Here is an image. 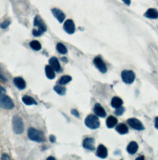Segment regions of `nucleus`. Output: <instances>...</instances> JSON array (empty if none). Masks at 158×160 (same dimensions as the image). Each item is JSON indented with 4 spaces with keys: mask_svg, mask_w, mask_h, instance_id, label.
Instances as JSON below:
<instances>
[{
    "mask_svg": "<svg viewBox=\"0 0 158 160\" xmlns=\"http://www.w3.org/2000/svg\"><path fill=\"white\" fill-rule=\"evenodd\" d=\"M63 28L67 33L69 35L74 34L76 31V26L74 21L72 19L66 20L64 23Z\"/></svg>",
    "mask_w": 158,
    "mask_h": 160,
    "instance_id": "nucleus-9",
    "label": "nucleus"
},
{
    "mask_svg": "<svg viewBox=\"0 0 158 160\" xmlns=\"http://www.w3.org/2000/svg\"><path fill=\"white\" fill-rule=\"evenodd\" d=\"M122 1L127 6H129L131 3V0H122Z\"/></svg>",
    "mask_w": 158,
    "mask_h": 160,
    "instance_id": "nucleus-32",
    "label": "nucleus"
},
{
    "mask_svg": "<svg viewBox=\"0 0 158 160\" xmlns=\"http://www.w3.org/2000/svg\"><path fill=\"white\" fill-rule=\"evenodd\" d=\"M22 102L27 105H37V101L33 98L29 96H24L22 98Z\"/></svg>",
    "mask_w": 158,
    "mask_h": 160,
    "instance_id": "nucleus-21",
    "label": "nucleus"
},
{
    "mask_svg": "<svg viewBox=\"0 0 158 160\" xmlns=\"http://www.w3.org/2000/svg\"><path fill=\"white\" fill-rule=\"evenodd\" d=\"M145 16L149 19H156L158 18V11L153 8H151L147 10L145 14Z\"/></svg>",
    "mask_w": 158,
    "mask_h": 160,
    "instance_id": "nucleus-18",
    "label": "nucleus"
},
{
    "mask_svg": "<svg viewBox=\"0 0 158 160\" xmlns=\"http://www.w3.org/2000/svg\"><path fill=\"white\" fill-rule=\"evenodd\" d=\"M125 112V108L124 107H120L119 108H116V110L115 111V114L117 116H121L123 115V113H124Z\"/></svg>",
    "mask_w": 158,
    "mask_h": 160,
    "instance_id": "nucleus-27",
    "label": "nucleus"
},
{
    "mask_svg": "<svg viewBox=\"0 0 158 160\" xmlns=\"http://www.w3.org/2000/svg\"><path fill=\"white\" fill-rule=\"evenodd\" d=\"M118 122V120L113 116H109L106 120V125L108 128H113L116 126Z\"/></svg>",
    "mask_w": 158,
    "mask_h": 160,
    "instance_id": "nucleus-20",
    "label": "nucleus"
},
{
    "mask_svg": "<svg viewBox=\"0 0 158 160\" xmlns=\"http://www.w3.org/2000/svg\"><path fill=\"white\" fill-rule=\"evenodd\" d=\"M49 139H50V142L51 143H55L56 140V137L54 135H51V136H50Z\"/></svg>",
    "mask_w": 158,
    "mask_h": 160,
    "instance_id": "nucleus-30",
    "label": "nucleus"
},
{
    "mask_svg": "<svg viewBox=\"0 0 158 160\" xmlns=\"http://www.w3.org/2000/svg\"><path fill=\"white\" fill-rule=\"evenodd\" d=\"M28 138L30 140L38 142V143L43 142L45 141V138L43 132L34 128H30L29 129Z\"/></svg>",
    "mask_w": 158,
    "mask_h": 160,
    "instance_id": "nucleus-2",
    "label": "nucleus"
},
{
    "mask_svg": "<svg viewBox=\"0 0 158 160\" xmlns=\"http://www.w3.org/2000/svg\"><path fill=\"white\" fill-rule=\"evenodd\" d=\"M55 70L50 65H46L45 67V73L46 77L50 80H53L56 77V74L55 72Z\"/></svg>",
    "mask_w": 158,
    "mask_h": 160,
    "instance_id": "nucleus-16",
    "label": "nucleus"
},
{
    "mask_svg": "<svg viewBox=\"0 0 158 160\" xmlns=\"http://www.w3.org/2000/svg\"><path fill=\"white\" fill-rule=\"evenodd\" d=\"M71 113H72V115H73L76 117L80 118V114H79V112L76 109H72L71 110Z\"/></svg>",
    "mask_w": 158,
    "mask_h": 160,
    "instance_id": "nucleus-29",
    "label": "nucleus"
},
{
    "mask_svg": "<svg viewBox=\"0 0 158 160\" xmlns=\"http://www.w3.org/2000/svg\"><path fill=\"white\" fill-rule=\"evenodd\" d=\"M34 26L37 28V29H34L32 31L33 35L36 37L42 35L47 30V27L45 23L39 15H37L34 18Z\"/></svg>",
    "mask_w": 158,
    "mask_h": 160,
    "instance_id": "nucleus-1",
    "label": "nucleus"
},
{
    "mask_svg": "<svg viewBox=\"0 0 158 160\" xmlns=\"http://www.w3.org/2000/svg\"><path fill=\"white\" fill-rule=\"evenodd\" d=\"M30 47L34 51H40L41 49V45L39 41L37 40H34L31 41L29 44Z\"/></svg>",
    "mask_w": 158,
    "mask_h": 160,
    "instance_id": "nucleus-24",
    "label": "nucleus"
},
{
    "mask_svg": "<svg viewBox=\"0 0 158 160\" xmlns=\"http://www.w3.org/2000/svg\"><path fill=\"white\" fill-rule=\"evenodd\" d=\"M136 160H144V157H140L139 158H137Z\"/></svg>",
    "mask_w": 158,
    "mask_h": 160,
    "instance_id": "nucleus-35",
    "label": "nucleus"
},
{
    "mask_svg": "<svg viewBox=\"0 0 158 160\" xmlns=\"http://www.w3.org/2000/svg\"><path fill=\"white\" fill-rule=\"evenodd\" d=\"M1 160H11V158L7 154H3L1 156Z\"/></svg>",
    "mask_w": 158,
    "mask_h": 160,
    "instance_id": "nucleus-31",
    "label": "nucleus"
},
{
    "mask_svg": "<svg viewBox=\"0 0 158 160\" xmlns=\"http://www.w3.org/2000/svg\"><path fill=\"white\" fill-rule=\"evenodd\" d=\"M49 63L50 65L53 68V69L57 72H61V67L59 63L58 59L55 57H52L49 60Z\"/></svg>",
    "mask_w": 158,
    "mask_h": 160,
    "instance_id": "nucleus-15",
    "label": "nucleus"
},
{
    "mask_svg": "<svg viewBox=\"0 0 158 160\" xmlns=\"http://www.w3.org/2000/svg\"><path fill=\"white\" fill-rule=\"evenodd\" d=\"M155 126L156 129H158V117H156L155 118Z\"/></svg>",
    "mask_w": 158,
    "mask_h": 160,
    "instance_id": "nucleus-33",
    "label": "nucleus"
},
{
    "mask_svg": "<svg viewBox=\"0 0 158 160\" xmlns=\"http://www.w3.org/2000/svg\"><path fill=\"white\" fill-rule=\"evenodd\" d=\"M83 147L90 151H94L95 147V139L92 138H87L83 141Z\"/></svg>",
    "mask_w": 158,
    "mask_h": 160,
    "instance_id": "nucleus-10",
    "label": "nucleus"
},
{
    "mask_svg": "<svg viewBox=\"0 0 158 160\" xmlns=\"http://www.w3.org/2000/svg\"><path fill=\"white\" fill-rule=\"evenodd\" d=\"M56 49H57L58 52L61 54H66L67 53V48L64 46V44H63L61 42H59V43L57 44Z\"/></svg>",
    "mask_w": 158,
    "mask_h": 160,
    "instance_id": "nucleus-25",
    "label": "nucleus"
},
{
    "mask_svg": "<svg viewBox=\"0 0 158 160\" xmlns=\"http://www.w3.org/2000/svg\"><path fill=\"white\" fill-rule=\"evenodd\" d=\"M72 80V77L69 75H64L59 80V84L61 85H65L71 82Z\"/></svg>",
    "mask_w": 158,
    "mask_h": 160,
    "instance_id": "nucleus-26",
    "label": "nucleus"
},
{
    "mask_svg": "<svg viewBox=\"0 0 158 160\" xmlns=\"http://www.w3.org/2000/svg\"><path fill=\"white\" fill-rule=\"evenodd\" d=\"M93 63L99 71L102 73H105L107 72V66L100 57H96L93 60Z\"/></svg>",
    "mask_w": 158,
    "mask_h": 160,
    "instance_id": "nucleus-8",
    "label": "nucleus"
},
{
    "mask_svg": "<svg viewBox=\"0 0 158 160\" xmlns=\"http://www.w3.org/2000/svg\"><path fill=\"white\" fill-rule=\"evenodd\" d=\"M54 91L60 96H64L66 92V89L60 85H56L54 87Z\"/></svg>",
    "mask_w": 158,
    "mask_h": 160,
    "instance_id": "nucleus-23",
    "label": "nucleus"
},
{
    "mask_svg": "<svg viewBox=\"0 0 158 160\" xmlns=\"http://www.w3.org/2000/svg\"><path fill=\"white\" fill-rule=\"evenodd\" d=\"M85 124L87 127L91 129H97L100 127V122L98 118L94 115L87 116L85 120Z\"/></svg>",
    "mask_w": 158,
    "mask_h": 160,
    "instance_id": "nucleus-4",
    "label": "nucleus"
},
{
    "mask_svg": "<svg viewBox=\"0 0 158 160\" xmlns=\"http://www.w3.org/2000/svg\"><path fill=\"white\" fill-rule=\"evenodd\" d=\"M51 12L54 17L56 18V19L58 20L59 23H62L64 22L66 18V15L61 9L58 8H53L51 9Z\"/></svg>",
    "mask_w": 158,
    "mask_h": 160,
    "instance_id": "nucleus-12",
    "label": "nucleus"
},
{
    "mask_svg": "<svg viewBox=\"0 0 158 160\" xmlns=\"http://www.w3.org/2000/svg\"><path fill=\"white\" fill-rule=\"evenodd\" d=\"M12 126L13 129L14 133L17 134H21L24 131V122L22 118L19 116H14L12 120Z\"/></svg>",
    "mask_w": 158,
    "mask_h": 160,
    "instance_id": "nucleus-3",
    "label": "nucleus"
},
{
    "mask_svg": "<svg viewBox=\"0 0 158 160\" xmlns=\"http://www.w3.org/2000/svg\"><path fill=\"white\" fill-rule=\"evenodd\" d=\"M0 98V107L6 110H12L14 107V103L13 100L8 96L1 92Z\"/></svg>",
    "mask_w": 158,
    "mask_h": 160,
    "instance_id": "nucleus-5",
    "label": "nucleus"
},
{
    "mask_svg": "<svg viewBox=\"0 0 158 160\" xmlns=\"http://www.w3.org/2000/svg\"><path fill=\"white\" fill-rule=\"evenodd\" d=\"M127 123L131 128H132L135 130L142 131L145 129V127L142 124V122L137 118H129V120H127Z\"/></svg>",
    "mask_w": 158,
    "mask_h": 160,
    "instance_id": "nucleus-7",
    "label": "nucleus"
},
{
    "mask_svg": "<svg viewBox=\"0 0 158 160\" xmlns=\"http://www.w3.org/2000/svg\"><path fill=\"white\" fill-rule=\"evenodd\" d=\"M11 23V22L9 20H4L3 23L1 24V28L3 29L6 28Z\"/></svg>",
    "mask_w": 158,
    "mask_h": 160,
    "instance_id": "nucleus-28",
    "label": "nucleus"
},
{
    "mask_svg": "<svg viewBox=\"0 0 158 160\" xmlns=\"http://www.w3.org/2000/svg\"><path fill=\"white\" fill-rule=\"evenodd\" d=\"M108 152L106 147L102 144L99 145L97 148V157L101 158H106L108 157Z\"/></svg>",
    "mask_w": 158,
    "mask_h": 160,
    "instance_id": "nucleus-13",
    "label": "nucleus"
},
{
    "mask_svg": "<svg viewBox=\"0 0 158 160\" xmlns=\"http://www.w3.org/2000/svg\"><path fill=\"white\" fill-rule=\"evenodd\" d=\"M138 149V143L136 142L132 141L127 146V151L131 155L135 154Z\"/></svg>",
    "mask_w": 158,
    "mask_h": 160,
    "instance_id": "nucleus-17",
    "label": "nucleus"
},
{
    "mask_svg": "<svg viewBox=\"0 0 158 160\" xmlns=\"http://www.w3.org/2000/svg\"><path fill=\"white\" fill-rule=\"evenodd\" d=\"M122 80L124 82L127 84H130L133 83L135 79V74L132 70H124L121 73Z\"/></svg>",
    "mask_w": 158,
    "mask_h": 160,
    "instance_id": "nucleus-6",
    "label": "nucleus"
},
{
    "mask_svg": "<svg viewBox=\"0 0 158 160\" xmlns=\"http://www.w3.org/2000/svg\"><path fill=\"white\" fill-rule=\"evenodd\" d=\"M111 106L114 108H118L122 107L123 104V100L118 97H114L111 100Z\"/></svg>",
    "mask_w": 158,
    "mask_h": 160,
    "instance_id": "nucleus-22",
    "label": "nucleus"
},
{
    "mask_svg": "<svg viewBox=\"0 0 158 160\" xmlns=\"http://www.w3.org/2000/svg\"><path fill=\"white\" fill-rule=\"evenodd\" d=\"M93 111L94 113L101 118H104L106 117V112L105 111V110L104 109V108L101 106V105L99 103H97L93 108Z\"/></svg>",
    "mask_w": 158,
    "mask_h": 160,
    "instance_id": "nucleus-11",
    "label": "nucleus"
},
{
    "mask_svg": "<svg viewBox=\"0 0 158 160\" xmlns=\"http://www.w3.org/2000/svg\"><path fill=\"white\" fill-rule=\"evenodd\" d=\"M14 84L20 90H23L26 88V82L22 77H16L13 80Z\"/></svg>",
    "mask_w": 158,
    "mask_h": 160,
    "instance_id": "nucleus-14",
    "label": "nucleus"
},
{
    "mask_svg": "<svg viewBox=\"0 0 158 160\" xmlns=\"http://www.w3.org/2000/svg\"><path fill=\"white\" fill-rule=\"evenodd\" d=\"M47 160H55V157H48V158H47Z\"/></svg>",
    "mask_w": 158,
    "mask_h": 160,
    "instance_id": "nucleus-34",
    "label": "nucleus"
},
{
    "mask_svg": "<svg viewBox=\"0 0 158 160\" xmlns=\"http://www.w3.org/2000/svg\"><path fill=\"white\" fill-rule=\"evenodd\" d=\"M116 131L120 134H126L129 132V128L124 123H120L116 128Z\"/></svg>",
    "mask_w": 158,
    "mask_h": 160,
    "instance_id": "nucleus-19",
    "label": "nucleus"
}]
</instances>
